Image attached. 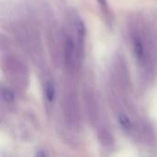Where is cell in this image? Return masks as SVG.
I'll list each match as a JSON object with an SVG mask.
<instances>
[{
  "label": "cell",
  "instance_id": "cell-7",
  "mask_svg": "<svg viewBox=\"0 0 157 157\" xmlns=\"http://www.w3.org/2000/svg\"><path fill=\"white\" fill-rule=\"evenodd\" d=\"M2 98L6 104H11L15 100V96L12 90H10L8 87L2 86V91H1Z\"/></svg>",
  "mask_w": 157,
  "mask_h": 157
},
{
  "label": "cell",
  "instance_id": "cell-10",
  "mask_svg": "<svg viewBox=\"0 0 157 157\" xmlns=\"http://www.w3.org/2000/svg\"><path fill=\"white\" fill-rule=\"evenodd\" d=\"M98 2V4L101 6V9L105 12V13H109V4H108V0H97Z\"/></svg>",
  "mask_w": 157,
  "mask_h": 157
},
{
  "label": "cell",
  "instance_id": "cell-1",
  "mask_svg": "<svg viewBox=\"0 0 157 157\" xmlns=\"http://www.w3.org/2000/svg\"><path fill=\"white\" fill-rule=\"evenodd\" d=\"M6 67L4 71L8 75L9 78L19 87H23V85H27L28 73L26 67L17 59L14 57H7L5 62Z\"/></svg>",
  "mask_w": 157,
  "mask_h": 157
},
{
  "label": "cell",
  "instance_id": "cell-6",
  "mask_svg": "<svg viewBox=\"0 0 157 157\" xmlns=\"http://www.w3.org/2000/svg\"><path fill=\"white\" fill-rule=\"evenodd\" d=\"M118 121L121 124V126L127 132H130L132 130L133 128V125H132V122L131 121V119L126 115V114H123V113H121L119 115V118H118Z\"/></svg>",
  "mask_w": 157,
  "mask_h": 157
},
{
  "label": "cell",
  "instance_id": "cell-3",
  "mask_svg": "<svg viewBox=\"0 0 157 157\" xmlns=\"http://www.w3.org/2000/svg\"><path fill=\"white\" fill-rule=\"evenodd\" d=\"M64 114L68 121L73 125H77L79 123L80 112L78 108V103L76 98L74 95H68L64 99Z\"/></svg>",
  "mask_w": 157,
  "mask_h": 157
},
{
  "label": "cell",
  "instance_id": "cell-11",
  "mask_svg": "<svg viewBox=\"0 0 157 157\" xmlns=\"http://www.w3.org/2000/svg\"><path fill=\"white\" fill-rule=\"evenodd\" d=\"M36 155L37 156H41V157H43V156H47L48 155V154H46L45 152H43V151H40V152H38L37 154H36Z\"/></svg>",
  "mask_w": 157,
  "mask_h": 157
},
{
  "label": "cell",
  "instance_id": "cell-4",
  "mask_svg": "<svg viewBox=\"0 0 157 157\" xmlns=\"http://www.w3.org/2000/svg\"><path fill=\"white\" fill-rule=\"evenodd\" d=\"M85 104L88 118L92 122L96 121L98 118V106L97 102L95 101V97L90 91H87L85 95Z\"/></svg>",
  "mask_w": 157,
  "mask_h": 157
},
{
  "label": "cell",
  "instance_id": "cell-8",
  "mask_svg": "<svg viewBox=\"0 0 157 157\" xmlns=\"http://www.w3.org/2000/svg\"><path fill=\"white\" fill-rule=\"evenodd\" d=\"M45 95H46V98L49 102H52L55 98V87L53 86L52 83L49 82L46 85L45 87Z\"/></svg>",
  "mask_w": 157,
  "mask_h": 157
},
{
  "label": "cell",
  "instance_id": "cell-2",
  "mask_svg": "<svg viewBox=\"0 0 157 157\" xmlns=\"http://www.w3.org/2000/svg\"><path fill=\"white\" fill-rule=\"evenodd\" d=\"M80 55L81 52L73 39L70 36L65 37L63 44V60L65 66L70 72H75L78 70Z\"/></svg>",
  "mask_w": 157,
  "mask_h": 157
},
{
  "label": "cell",
  "instance_id": "cell-9",
  "mask_svg": "<svg viewBox=\"0 0 157 157\" xmlns=\"http://www.w3.org/2000/svg\"><path fill=\"white\" fill-rule=\"evenodd\" d=\"M99 138L101 139V143L104 144H111L113 143L111 135L107 132V131H102L101 133H99Z\"/></svg>",
  "mask_w": 157,
  "mask_h": 157
},
{
  "label": "cell",
  "instance_id": "cell-5",
  "mask_svg": "<svg viewBox=\"0 0 157 157\" xmlns=\"http://www.w3.org/2000/svg\"><path fill=\"white\" fill-rule=\"evenodd\" d=\"M75 29L77 31V42H78V48L81 52V53H83L84 52V46H85V37H86V26L84 21L81 18H76L75 21Z\"/></svg>",
  "mask_w": 157,
  "mask_h": 157
}]
</instances>
